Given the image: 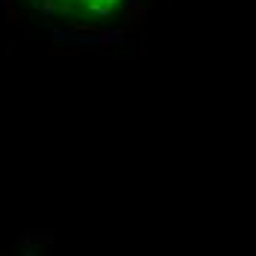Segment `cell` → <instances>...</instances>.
I'll use <instances>...</instances> for the list:
<instances>
[{
    "label": "cell",
    "mask_w": 256,
    "mask_h": 256,
    "mask_svg": "<svg viewBox=\"0 0 256 256\" xmlns=\"http://www.w3.org/2000/svg\"><path fill=\"white\" fill-rule=\"evenodd\" d=\"M53 9H62V12H109L118 0H42Z\"/></svg>",
    "instance_id": "1"
}]
</instances>
